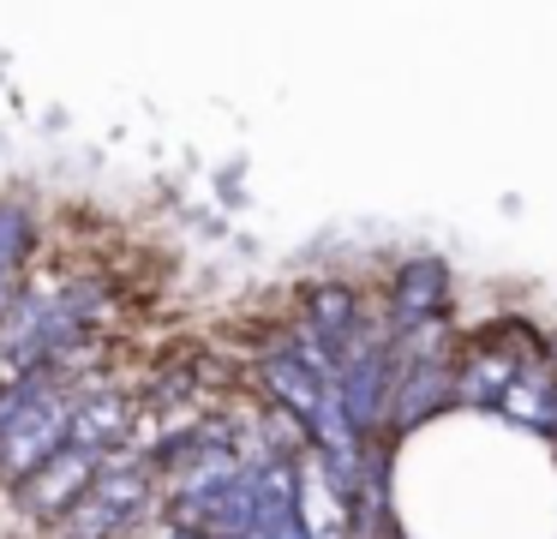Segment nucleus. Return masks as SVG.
Segmentation results:
<instances>
[{"label":"nucleus","instance_id":"3","mask_svg":"<svg viewBox=\"0 0 557 539\" xmlns=\"http://www.w3.org/2000/svg\"><path fill=\"white\" fill-rule=\"evenodd\" d=\"M396 402H389V419L413 426L425 419L432 407H444V395H456V371L444 366V354H425V359H401L396 354Z\"/></svg>","mask_w":557,"mask_h":539},{"label":"nucleus","instance_id":"5","mask_svg":"<svg viewBox=\"0 0 557 539\" xmlns=\"http://www.w3.org/2000/svg\"><path fill=\"white\" fill-rule=\"evenodd\" d=\"M126 431H133V407H126V395H85V402L73 407V438L78 450L102 455L109 462L114 450L126 443Z\"/></svg>","mask_w":557,"mask_h":539},{"label":"nucleus","instance_id":"8","mask_svg":"<svg viewBox=\"0 0 557 539\" xmlns=\"http://www.w3.org/2000/svg\"><path fill=\"white\" fill-rule=\"evenodd\" d=\"M504 407L516 419H533V426H557V390H552V378H540V371H516Z\"/></svg>","mask_w":557,"mask_h":539},{"label":"nucleus","instance_id":"6","mask_svg":"<svg viewBox=\"0 0 557 539\" xmlns=\"http://www.w3.org/2000/svg\"><path fill=\"white\" fill-rule=\"evenodd\" d=\"M300 522H306V534H312V539H348L354 503L342 498L318 467H306V474H300Z\"/></svg>","mask_w":557,"mask_h":539},{"label":"nucleus","instance_id":"4","mask_svg":"<svg viewBox=\"0 0 557 539\" xmlns=\"http://www.w3.org/2000/svg\"><path fill=\"white\" fill-rule=\"evenodd\" d=\"M389 299H396V323L401 330H420V323H437V311H444L449 299V270L437 258H413L396 270V287H389Z\"/></svg>","mask_w":557,"mask_h":539},{"label":"nucleus","instance_id":"1","mask_svg":"<svg viewBox=\"0 0 557 539\" xmlns=\"http://www.w3.org/2000/svg\"><path fill=\"white\" fill-rule=\"evenodd\" d=\"M73 407L78 402H66V395H54V390L37 395L13 426L0 431V474L25 486L42 462H54V455L66 450V438H73Z\"/></svg>","mask_w":557,"mask_h":539},{"label":"nucleus","instance_id":"7","mask_svg":"<svg viewBox=\"0 0 557 539\" xmlns=\"http://www.w3.org/2000/svg\"><path fill=\"white\" fill-rule=\"evenodd\" d=\"M509 383H516V366H509V359H492V354L468 359V366L456 371V395H461V402H473V407H492V402L504 407Z\"/></svg>","mask_w":557,"mask_h":539},{"label":"nucleus","instance_id":"2","mask_svg":"<svg viewBox=\"0 0 557 539\" xmlns=\"http://www.w3.org/2000/svg\"><path fill=\"white\" fill-rule=\"evenodd\" d=\"M97 474H102V455H90V450H78V443H66L54 462H42L37 474L18 486V503H25L30 515H73L78 503H85V491L97 486Z\"/></svg>","mask_w":557,"mask_h":539}]
</instances>
